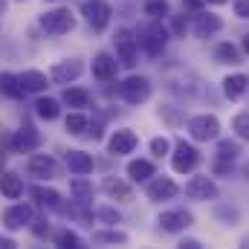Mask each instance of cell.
Segmentation results:
<instances>
[{
    "mask_svg": "<svg viewBox=\"0 0 249 249\" xmlns=\"http://www.w3.org/2000/svg\"><path fill=\"white\" fill-rule=\"evenodd\" d=\"M136 44H139L148 55H160V53L165 50V44H168V32H165L162 23L151 20V23L139 26V32H136Z\"/></svg>",
    "mask_w": 249,
    "mask_h": 249,
    "instance_id": "1",
    "label": "cell"
},
{
    "mask_svg": "<svg viewBox=\"0 0 249 249\" xmlns=\"http://www.w3.org/2000/svg\"><path fill=\"white\" fill-rule=\"evenodd\" d=\"M72 26H75V18H72L70 9H55V12L41 15V29H44L47 35H64V32H70Z\"/></svg>",
    "mask_w": 249,
    "mask_h": 249,
    "instance_id": "2",
    "label": "cell"
},
{
    "mask_svg": "<svg viewBox=\"0 0 249 249\" xmlns=\"http://www.w3.org/2000/svg\"><path fill=\"white\" fill-rule=\"evenodd\" d=\"M119 93H122V99L127 105H139V102H145V99L151 96V81L142 78V75H130V78L122 81Z\"/></svg>",
    "mask_w": 249,
    "mask_h": 249,
    "instance_id": "3",
    "label": "cell"
},
{
    "mask_svg": "<svg viewBox=\"0 0 249 249\" xmlns=\"http://www.w3.org/2000/svg\"><path fill=\"white\" fill-rule=\"evenodd\" d=\"M113 44H116V55H119V61L124 67H133L136 64V38H133V32L130 29H116V38H113Z\"/></svg>",
    "mask_w": 249,
    "mask_h": 249,
    "instance_id": "4",
    "label": "cell"
},
{
    "mask_svg": "<svg viewBox=\"0 0 249 249\" xmlns=\"http://www.w3.org/2000/svg\"><path fill=\"white\" fill-rule=\"evenodd\" d=\"M188 133L197 139V142H209V139H217L220 133V122L214 116H194L188 122Z\"/></svg>",
    "mask_w": 249,
    "mask_h": 249,
    "instance_id": "5",
    "label": "cell"
},
{
    "mask_svg": "<svg viewBox=\"0 0 249 249\" xmlns=\"http://www.w3.org/2000/svg\"><path fill=\"white\" fill-rule=\"evenodd\" d=\"M81 12H84L87 23H90L93 29H105L107 20H110V6H107L105 0H84Z\"/></svg>",
    "mask_w": 249,
    "mask_h": 249,
    "instance_id": "6",
    "label": "cell"
},
{
    "mask_svg": "<svg viewBox=\"0 0 249 249\" xmlns=\"http://www.w3.org/2000/svg\"><path fill=\"white\" fill-rule=\"evenodd\" d=\"M186 194L191 200H214L217 197V186L212 183V177H191L186 183Z\"/></svg>",
    "mask_w": 249,
    "mask_h": 249,
    "instance_id": "7",
    "label": "cell"
},
{
    "mask_svg": "<svg viewBox=\"0 0 249 249\" xmlns=\"http://www.w3.org/2000/svg\"><path fill=\"white\" fill-rule=\"evenodd\" d=\"M160 226L162 232H183L191 226V214L186 209H171V212H162L160 214Z\"/></svg>",
    "mask_w": 249,
    "mask_h": 249,
    "instance_id": "8",
    "label": "cell"
},
{
    "mask_svg": "<svg viewBox=\"0 0 249 249\" xmlns=\"http://www.w3.org/2000/svg\"><path fill=\"white\" fill-rule=\"evenodd\" d=\"M29 174H32V177H41V180H53V177L58 174V165H55L53 157L35 154V157L29 160Z\"/></svg>",
    "mask_w": 249,
    "mask_h": 249,
    "instance_id": "9",
    "label": "cell"
},
{
    "mask_svg": "<svg viewBox=\"0 0 249 249\" xmlns=\"http://www.w3.org/2000/svg\"><path fill=\"white\" fill-rule=\"evenodd\" d=\"M3 223H6V229H23L26 223H32V206L18 203V206L6 209L3 212Z\"/></svg>",
    "mask_w": 249,
    "mask_h": 249,
    "instance_id": "10",
    "label": "cell"
},
{
    "mask_svg": "<svg viewBox=\"0 0 249 249\" xmlns=\"http://www.w3.org/2000/svg\"><path fill=\"white\" fill-rule=\"evenodd\" d=\"M171 165H174V171H177V174L191 171V168L197 165V151H194L191 145H186V142H177V151H174Z\"/></svg>",
    "mask_w": 249,
    "mask_h": 249,
    "instance_id": "11",
    "label": "cell"
},
{
    "mask_svg": "<svg viewBox=\"0 0 249 249\" xmlns=\"http://www.w3.org/2000/svg\"><path fill=\"white\" fill-rule=\"evenodd\" d=\"M177 191H180V188H177V183H174L171 177H157V180L148 186V197H151L154 203H162V200H171Z\"/></svg>",
    "mask_w": 249,
    "mask_h": 249,
    "instance_id": "12",
    "label": "cell"
},
{
    "mask_svg": "<svg viewBox=\"0 0 249 249\" xmlns=\"http://www.w3.org/2000/svg\"><path fill=\"white\" fill-rule=\"evenodd\" d=\"M238 154H241V151H238L235 142H229V139L217 142V162H214V171H217V174H226V171L232 168V162H235Z\"/></svg>",
    "mask_w": 249,
    "mask_h": 249,
    "instance_id": "13",
    "label": "cell"
},
{
    "mask_svg": "<svg viewBox=\"0 0 249 249\" xmlns=\"http://www.w3.org/2000/svg\"><path fill=\"white\" fill-rule=\"evenodd\" d=\"M107 148H110V154H116V157L130 154V151L136 148V133H133V130H116V133L110 136Z\"/></svg>",
    "mask_w": 249,
    "mask_h": 249,
    "instance_id": "14",
    "label": "cell"
},
{
    "mask_svg": "<svg viewBox=\"0 0 249 249\" xmlns=\"http://www.w3.org/2000/svg\"><path fill=\"white\" fill-rule=\"evenodd\" d=\"M18 151H23V154H29V151H35L38 145H41V136H38V130L32 127V124H23L20 130H18V136H15V142H12Z\"/></svg>",
    "mask_w": 249,
    "mask_h": 249,
    "instance_id": "15",
    "label": "cell"
},
{
    "mask_svg": "<svg viewBox=\"0 0 249 249\" xmlns=\"http://www.w3.org/2000/svg\"><path fill=\"white\" fill-rule=\"evenodd\" d=\"M220 29V18L217 15H206V12H197L194 18V35L197 38H209Z\"/></svg>",
    "mask_w": 249,
    "mask_h": 249,
    "instance_id": "16",
    "label": "cell"
},
{
    "mask_svg": "<svg viewBox=\"0 0 249 249\" xmlns=\"http://www.w3.org/2000/svg\"><path fill=\"white\" fill-rule=\"evenodd\" d=\"M67 168L72 171V174H90L93 171V157L90 154H84V151H70L67 154Z\"/></svg>",
    "mask_w": 249,
    "mask_h": 249,
    "instance_id": "17",
    "label": "cell"
},
{
    "mask_svg": "<svg viewBox=\"0 0 249 249\" xmlns=\"http://www.w3.org/2000/svg\"><path fill=\"white\" fill-rule=\"evenodd\" d=\"M0 191L6 200H18L23 194V180L15 171H6V174H0Z\"/></svg>",
    "mask_w": 249,
    "mask_h": 249,
    "instance_id": "18",
    "label": "cell"
},
{
    "mask_svg": "<svg viewBox=\"0 0 249 249\" xmlns=\"http://www.w3.org/2000/svg\"><path fill=\"white\" fill-rule=\"evenodd\" d=\"M81 61H61L53 67V78L58 81V84H67V81H75L78 75H81Z\"/></svg>",
    "mask_w": 249,
    "mask_h": 249,
    "instance_id": "19",
    "label": "cell"
},
{
    "mask_svg": "<svg viewBox=\"0 0 249 249\" xmlns=\"http://www.w3.org/2000/svg\"><path fill=\"white\" fill-rule=\"evenodd\" d=\"M18 78H20L23 93H41V90H47V75L38 72V70H26V72H20Z\"/></svg>",
    "mask_w": 249,
    "mask_h": 249,
    "instance_id": "20",
    "label": "cell"
},
{
    "mask_svg": "<svg viewBox=\"0 0 249 249\" xmlns=\"http://www.w3.org/2000/svg\"><path fill=\"white\" fill-rule=\"evenodd\" d=\"M93 75H96L99 81H110V78L116 75V61H113L107 53H99L96 61H93Z\"/></svg>",
    "mask_w": 249,
    "mask_h": 249,
    "instance_id": "21",
    "label": "cell"
},
{
    "mask_svg": "<svg viewBox=\"0 0 249 249\" xmlns=\"http://www.w3.org/2000/svg\"><path fill=\"white\" fill-rule=\"evenodd\" d=\"M247 87H249V78L241 75V72L223 78V93H226V99H241V96L247 93Z\"/></svg>",
    "mask_w": 249,
    "mask_h": 249,
    "instance_id": "22",
    "label": "cell"
},
{
    "mask_svg": "<svg viewBox=\"0 0 249 249\" xmlns=\"http://www.w3.org/2000/svg\"><path fill=\"white\" fill-rule=\"evenodd\" d=\"M0 90H3L9 99H20V96H23L20 78H18L15 72H0Z\"/></svg>",
    "mask_w": 249,
    "mask_h": 249,
    "instance_id": "23",
    "label": "cell"
},
{
    "mask_svg": "<svg viewBox=\"0 0 249 249\" xmlns=\"http://www.w3.org/2000/svg\"><path fill=\"white\" fill-rule=\"evenodd\" d=\"M32 197H35L41 206H50V209H58V206H61V194H58L55 188L35 186V188H32Z\"/></svg>",
    "mask_w": 249,
    "mask_h": 249,
    "instance_id": "24",
    "label": "cell"
},
{
    "mask_svg": "<svg viewBox=\"0 0 249 249\" xmlns=\"http://www.w3.org/2000/svg\"><path fill=\"white\" fill-rule=\"evenodd\" d=\"M64 102L70 107H90V93L84 87H67L64 90Z\"/></svg>",
    "mask_w": 249,
    "mask_h": 249,
    "instance_id": "25",
    "label": "cell"
},
{
    "mask_svg": "<svg viewBox=\"0 0 249 249\" xmlns=\"http://www.w3.org/2000/svg\"><path fill=\"white\" fill-rule=\"evenodd\" d=\"M127 177L136 180V183H142V180L154 177V165H151L148 160H133V162L127 165Z\"/></svg>",
    "mask_w": 249,
    "mask_h": 249,
    "instance_id": "26",
    "label": "cell"
},
{
    "mask_svg": "<svg viewBox=\"0 0 249 249\" xmlns=\"http://www.w3.org/2000/svg\"><path fill=\"white\" fill-rule=\"evenodd\" d=\"M105 191H107L113 200H130V197H133L130 186L122 183V180H113V177H107V180H105Z\"/></svg>",
    "mask_w": 249,
    "mask_h": 249,
    "instance_id": "27",
    "label": "cell"
},
{
    "mask_svg": "<svg viewBox=\"0 0 249 249\" xmlns=\"http://www.w3.org/2000/svg\"><path fill=\"white\" fill-rule=\"evenodd\" d=\"M70 188H72V194L78 197V200H93V183H87L84 180V174H75L72 177V183H70Z\"/></svg>",
    "mask_w": 249,
    "mask_h": 249,
    "instance_id": "28",
    "label": "cell"
},
{
    "mask_svg": "<svg viewBox=\"0 0 249 249\" xmlns=\"http://www.w3.org/2000/svg\"><path fill=\"white\" fill-rule=\"evenodd\" d=\"M214 55H217L220 64H241V53H238V47H232V44H220V47L214 50Z\"/></svg>",
    "mask_w": 249,
    "mask_h": 249,
    "instance_id": "29",
    "label": "cell"
},
{
    "mask_svg": "<svg viewBox=\"0 0 249 249\" xmlns=\"http://www.w3.org/2000/svg\"><path fill=\"white\" fill-rule=\"evenodd\" d=\"M35 110L41 119H58V102H53V99H38Z\"/></svg>",
    "mask_w": 249,
    "mask_h": 249,
    "instance_id": "30",
    "label": "cell"
},
{
    "mask_svg": "<svg viewBox=\"0 0 249 249\" xmlns=\"http://www.w3.org/2000/svg\"><path fill=\"white\" fill-rule=\"evenodd\" d=\"M145 15H151L154 20H160V18L168 15V3H165V0H148V3H145Z\"/></svg>",
    "mask_w": 249,
    "mask_h": 249,
    "instance_id": "31",
    "label": "cell"
},
{
    "mask_svg": "<svg viewBox=\"0 0 249 249\" xmlns=\"http://www.w3.org/2000/svg\"><path fill=\"white\" fill-rule=\"evenodd\" d=\"M93 241H96V244H124L127 235H124V232H96Z\"/></svg>",
    "mask_w": 249,
    "mask_h": 249,
    "instance_id": "32",
    "label": "cell"
},
{
    "mask_svg": "<svg viewBox=\"0 0 249 249\" xmlns=\"http://www.w3.org/2000/svg\"><path fill=\"white\" fill-rule=\"evenodd\" d=\"M67 130H70V133H84V130H87V116L70 113V116H67Z\"/></svg>",
    "mask_w": 249,
    "mask_h": 249,
    "instance_id": "33",
    "label": "cell"
},
{
    "mask_svg": "<svg viewBox=\"0 0 249 249\" xmlns=\"http://www.w3.org/2000/svg\"><path fill=\"white\" fill-rule=\"evenodd\" d=\"M232 130L241 136V139H249V113H238L232 119Z\"/></svg>",
    "mask_w": 249,
    "mask_h": 249,
    "instance_id": "34",
    "label": "cell"
},
{
    "mask_svg": "<svg viewBox=\"0 0 249 249\" xmlns=\"http://www.w3.org/2000/svg\"><path fill=\"white\" fill-rule=\"evenodd\" d=\"M55 244L64 247V249H78V247H81V238H78L75 232H70V229H67V232H61V235L55 238Z\"/></svg>",
    "mask_w": 249,
    "mask_h": 249,
    "instance_id": "35",
    "label": "cell"
},
{
    "mask_svg": "<svg viewBox=\"0 0 249 249\" xmlns=\"http://www.w3.org/2000/svg\"><path fill=\"white\" fill-rule=\"evenodd\" d=\"M96 214H99L105 223H119V212H116V209H110V206H102Z\"/></svg>",
    "mask_w": 249,
    "mask_h": 249,
    "instance_id": "36",
    "label": "cell"
},
{
    "mask_svg": "<svg viewBox=\"0 0 249 249\" xmlns=\"http://www.w3.org/2000/svg\"><path fill=\"white\" fill-rule=\"evenodd\" d=\"M151 151H154L157 157H162V154H168V139H165V136H157V139L151 142Z\"/></svg>",
    "mask_w": 249,
    "mask_h": 249,
    "instance_id": "37",
    "label": "cell"
},
{
    "mask_svg": "<svg viewBox=\"0 0 249 249\" xmlns=\"http://www.w3.org/2000/svg\"><path fill=\"white\" fill-rule=\"evenodd\" d=\"M235 15L238 18H249V0H238L235 3Z\"/></svg>",
    "mask_w": 249,
    "mask_h": 249,
    "instance_id": "38",
    "label": "cell"
},
{
    "mask_svg": "<svg viewBox=\"0 0 249 249\" xmlns=\"http://www.w3.org/2000/svg\"><path fill=\"white\" fill-rule=\"evenodd\" d=\"M183 9H194L197 12L200 9V0H183Z\"/></svg>",
    "mask_w": 249,
    "mask_h": 249,
    "instance_id": "39",
    "label": "cell"
},
{
    "mask_svg": "<svg viewBox=\"0 0 249 249\" xmlns=\"http://www.w3.org/2000/svg\"><path fill=\"white\" fill-rule=\"evenodd\" d=\"M174 32H186V20H183V18L174 20Z\"/></svg>",
    "mask_w": 249,
    "mask_h": 249,
    "instance_id": "40",
    "label": "cell"
},
{
    "mask_svg": "<svg viewBox=\"0 0 249 249\" xmlns=\"http://www.w3.org/2000/svg\"><path fill=\"white\" fill-rule=\"evenodd\" d=\"M180 247H183V249H200V244H197V241H183Z\"/></svg>",
    "mask_w": 249,
    "mask_h": 249,
    "instance_id": "41",
    "label": "cell"
},
{
    "mask_svg": "<svg viewBox=\"0 0 249 249\" xmlns=\"http://www.w3.org/2000/svg\"><path fill=\"white\" fill-rule=\"evenodd\" d=\"M15 247V241H9V238H0V249H12Z\"/></svg>",
    "mask_w": 249,
    "mask_h": 249,
    "instance_id": "42",
    "label": "cell"
},
{
    "mask_svg": "<svg viewBox=\"0 0 249 249\" xmlns=\"http://www.w3.org/2000/svg\"><path fill=\"white\" fill-rule=\"evenodd\" d=\"M47 229H50V226H44V220H38V226H35V235H44Z\"/></svg>",
    "mask_w": 249,
    "mask_h": 249,
    "instance_id": "43",
    "label": "cell"
},
{
    "mask_svg": "<svg viewBox=\"0 0 249 249\" xmlns=\"http://www.w3.org/2000/svg\"><path fill=\"white\" fill-rule=\"evenodd\" d=\"M244 50H247V53H249V35H247V38H244Z\"/></svg>",
    "mask_w": 249,
    "mask_h": 249,
    "instance_id": "44",
    "label": "cell"
},
{
    "mask_svg": "<svg viewBox=\"0 0 249 249\" xmlns=\"http://www.w3.org/2000/svg\"><path fill=\"white\" fill-rule=\"evenodd\" d=\"M3 9H6V0H0V12H3Z\"/></svg>",
    "mask_w": 249,
    "mask_h": 249,
    "instance_id": "45",
    "label": "cell"
},
{
    "mask_svg": "<svg viewBox=\"0 0 249 249\" xmlns=\"http://www.w3.org/2000/svg\"><path fill=\"white\" fill-rule=\"evenodd\" d=\"M206 3H226V0H206Z\"/></svg>",
    "mask_w": 249,
    "mask_h": 249,
    "instance_id": "46",
    "label": "cell"
},
{
    "mask_svg": "<svg viewBox=\"0 0 249 249\" xmlns=\"http://www.w3.org/2000/svg\"><path fill=\"white\" fill-rule=\"evenodd\" d=\"M247 177H249V165H247Z\"/></svg>",
    "mask_w": 249,
    "mask_h": 249,
    "instance_id": "47",
    "label": "cell"
}]
</instances>
